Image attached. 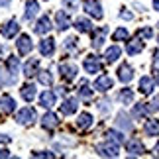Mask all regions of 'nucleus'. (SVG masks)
<instances>
[{
    "label": "nucleus",
    "mask_w": 159,
    "mask_h": 159,
    "mask_svg": "<svg viewBox=\"0 0 159 159\" xmlns=\"http://www.w3.org/2000/svg\"><path fill=\"white\" fill-rule=\"evenodd\" d=\"M18 32H20V26H18V22H16V20L6 22V24H2V28H0V34H2L6 39L14 38V35H16Z\"/></svg>",
    "instance_id": "8"
},
{
    "label": "nucleus",
    "mask_w": 159,
    "mask_h": 159,
    "mask_svg": "<svg viewBox=\"0 0 159 159\" xmlns=\"http://www.w3.org/2000/svg\"><path fill=\"white\" fill-rule=\"evenodd\" d=\"M120 18H122V20H132L134 14H132V12H128V8H120Z\"/></svg>",
    "instance_id": "42"
},
{
    "label": "nucleus",
    "mask_w": 159,
    "mask_h": 159,
    "mask_svg": "<svg viewBox=\"0 0 159 159\" xmlns=\"http://www.w3.org/2000/svg\"><path fill=\"white\" fill-rule=\"evenodd\" d=\"M0 108L4 110V114H12L16 110V102H14V98L12 96H8V94H4L2 98H0Z\"/></svg>",
    "instance_id": "20"
},
{
    "label": "nucleus",
    "mask_w": 159,
    "mask_h": 159,
    "mask_svg": "<svg viewBox=\"0 0 159 159\" xmlns=\"http://www.w3.org/2000/svg\"><path fill=\"white\" fill-rule=\"evenodd\" d=\"M116 75H118L120 83H130L132 79H134V69H132V65L122 63V65L118 67V71H116Z\"/></svg>",
    "instance_id": "9"
},
{
    "label": "nucleus",
    "mask_w": 159,
    "mask_h": 159,
    "mask_svg": "<svg viewBox=\"0 0 159 159\" xmlns=\"http://www.w3.org/2000/svg\"><path fill=\"white\" fill-rule=\"evenodd\" d=\"M106 139L112 142V143H118V145L126 143V138H124V134H122V130L120 132L118 130H106Z\"/></svg>",
    "instance_id": "21"
},
{
    "label": "nucleus",
    "mask_w": 159,
    "mask_h": 159,
    "mask_svg": "<svg viewBox=\"0 0 159 159\" xmlns=\"http://www.w3.org/2000/svg\"><path fill=\"white\" fill-rule=\"evenodd\" d=\"M38 67H39V59H35V57H34V59H30L28 63L24 65V75H26L28 79H30V77H34L35 73H38Z\"/></svg>",
    "instance_id": "25"
},
{
    "label": "nucleus",
    "mask_w": 159,
    "mask_h": 159,
    "mask_svg": "<svg viewBox=\"0 0 159 159\" xmlns=\"http://www.w3.org/2000/svg\"><path fill=\"white\" fill-rule=\"evenodd\" d=\"M153 151H155V155H159V143H157L155 148H153Z\"/></svg>",
    "instance_id": "51"
},
{
    "label": "nucleus",
    "mask_w": 159,
    "mask_h": 159,
    "mask_svg": "<svg viewBox=\"0 0 159 159\" xmlns=\"http://www.w3.org/2000/svg\"><path fill=\"white\" fill-rule=\"evenodd\" d=\"M38 12H39L38 0H28V2H26V12H24V18H26V20H34V18L38 16Z\"/></svg>",
    "instance_id": "17"
},
{
    "label": "nucleus",
    "mask_w": 159,
    "mask_h": 159,
    "mask_svg": "<svg viewBox=\"0 0 159 159\" xmlns=\"http://www.w3.org/2000/svg\"><path fill=\"white\" fill-rule=\"evenodd\" d=\"M2 157H10V151L8 149H0V159Z\"/></svg>",
    "instance_id": "45"
},
{
    "label": "nucleus",
    "mask_w": 159,
    "mask_h": 159,
    "mask_svg": "<svg viewBox=\"0 0 159 159\" xmlns=\"http://www.w3.org/2000/svg\"><path fill=\"white\" fill-rule=\"evenodd\" d=\"M79 96H81L83 100H90V98H93V89H90V84L87 81H83L81 87H79Z\"/></svg>",
    "instance_id": "31"
},
{
    "label": "nucleus",
    "mask_w": 159,
    "mask_h": 159,
    "mask_svg": "<svg viewBox=\"0 0 159 159\" xmlns=\"http://www.w3.org/2000/svg\"><path fill=\"white\" fill-rule=\"evenodd\" d=\"M138 35H139V38H151V35H153V30H151V28H142L138 32Z\"/></svg>",
    "instance_id": "40"
},
{
    "label": "nucleus",
    "mask_w": 159,
    "mask_h": 159,
    "mask_svg": "<svg viewBox=\"0 0 159 159\" xmlns=\"http://www.w3.org/2000/svg\"><path fill=\"white\" fill-rule=\"evenodd\" d=\"M153 87H155V79H151L148 75L139 79V93L142 94H151L153 93Z\"/></svg>",
    "instance_id": "14"
},
{
    "label": "nucleus",
    "mask_w": 159,
    "mask_h": 159,
    "mask_svg": "<svg viewBox=\"0 0 159 159\" xmlns=\"http://www.w3.org/2000/svg\"><path fill=\"white\" fill-rule=\"evenodd\" d=\"M39 53L43 55V57H51L55 53V39L53 38H45L39 41Z\"/></svg>",
    "instance_id": "11"
},
{
    "label": "nucleus",
    "mask_w": 159,
    "mask_h": 159,
    "mask_svg": "<svg viewBox=\"0 0 159 159\" xmlns=\"http://www.w3.org/2000/svg\"><path fill=\"white\" fill-rule=\"evenodd\" d=\"M116 128H120V130H128V132L134 128V124L130 122V118H128L126 112H120L118 116H116Z\"/></svg>",
    "instance_id": "19"
},
{
    "label": "nucleus",
    "mask_w": 159,
    "mask_h": 159,
    "mask_svg": "<svg viewBox=\"0 0 159 159\" xmlns=\"http://www.w3.org/2000/svg\"><path fill=\"white\" fill-rule=\"evenodd\" d=\"M157 39H159V38H157Z\"/></svg>",
    "instance_id": "52"
},
{
    "label": "nucleus",
    "mask_w": 159,
    "mask_h": 159,
    "mask_svg": "<svg viewBox=\"0 0 159 159\" xmlns=\"http://www.w3.org/2000/svg\"><path fill=\"white\" fill-rule=\"evenodd\" d=\"M10 142V136H0V143H8Z\"/></svg>",
    "instance_id": "46"
},
{
    "label": "nucleus",
    "mask_w": 159,
    "mask_h": 159,
    "mask_svg": "<svg viewBox=\"0 0 159 159\" xmlns=\"http://www.w3.org/2000/svg\"><path fill=\"white\" fill-rule=\"evenodd\" d=\"M126 151L130 155H143V153H148L143 148V143L139 142V139H130V142H126Z\"/></svg>",
    "instance_id": "10"
},
{
    "label": "nucleus",
    "mask_w": 159,
    "mask_h": 159,
    "mask_svg": "<svg viewBox=\"0 0 159 159\" xmlns=\"http://www.w3.org/2000/svg\"><path fill=\"white\" fill-rule=\"evenodd\" d=\"M90 34H93V47H94V49H100V47H102V41H104L106 34H108V28L102 26L98 30H93Z\"/></svg>",
    "instance_id": "12"
},
{
    "label": "nucleus",
    "mask_w": 159,
    "mask_h": 159,
    "mask_svg": "<svg viewBox=\"0 0 159 159\" xmlns=\"http://www.w3.org/2000/svg\"><path fill=\"white\" fill-rule=\"evenodd\" d=\"M8 2L10 0H0V6H8Z\"/></svg>",
    "instance_id": "49"
},
{
    "label": "nucleus",
    "mask_w": 159,
    "mask_h": 159,
    "mask_svg": "<svg viewBox=\"0 0 159 159\" xmlns=\"http://www.w3.org/2000/svg\"><path fill=\"white\" fill-rule=\"evenodd\" d=\"M4 55H6V47L0 45V57H4Z\"/></svg>",
    "instance_id": "48"
},
{
    "label": "nucleus",
    "mask_w": 159,
    "mask_h": 159,
    "mask_svg": "<svg viewBox=\"0 0 159 159\" xmlns=\"http://www.w3.org/2000/svg\"><path fill=\"white\" fill-rule=\"evenodd\" d=\"M153 10L159 12V0H153Z\"/></svg>",
    "instance_id": "47"
},
{
    "label": "nucleus",
    "mask_w": 159,
    "mask_h": 159,
    "mask_svg": "<svg viewBox=\"0 0 159 159\" xmlns=\"http://www.w3.org/2000/svg\"><path fill=\"white\" fill-rule=\"evenodd\" d=\"M38 81L41 84H45V87H49V84L53 83V75L49 71H38Z\"/></svg>",
    "instance_id": "33"
},
{
    "label": "nucleus",
    "mask_w": 159,
    "mask_h": 159,
    "mask_svg": "<svg viewBox=\"0 0 159 159\" xmlns=\"http://www.w3.org/2000/svg\"><path fill=\"white\" fill-rule=\"evenodd\" d=\"M18 53L20 55H28L30 51L34 49V43H32V38L30 35H26V34H22L20 38H18Z\"/></svg>",
    "instance_id": "6"
},
{
    "label": "nucleus",
    "mask_w": 159,
    "mask_h": 159,
    "mask_svg": "<svg viewBox=\"0 0 159 159\" xmlns=\"http://www.w3.org/2000/svg\"><path fill=\"white\" fill-rule=\"evenodd\" d=\"M32 155H34V157H53L51 151H34Z\"/></svg>",
    "instance_id": "44"
},
{
    "label": "nucleus",
    "mask_w": 159,
    "mask_h": 159,
    "mask_svg": "<svg viewBox=\"0 0 159 159\" xmlns=\"http://www.w3.org/2000/svg\"><path fill=\"white\" fill-rule=\"evenodd\" d=\"M55 26H57L59 32H65L71 26V18L65 10H57V14H55Z\"/></svg>",
    "instance_id": "7"
},
{
    "label": "nucleus",
    "mask_w": 159,
    "mask_h": 159,
    "mask_svg": "<svg viewBox=\"0 0 159 159\" xmlns=\"http://www.w3.org/2000/svg\"><path fill=\"white\" fill-rule=\"evenodd\" d=\"M149 114V108H148V102H138L134 106V118H143V116Z\"/></svg>",
    "instance_id": "32"
},
{
    "label": "nucleus",
    "mask_w": 159,
    "mask_h": 159,
    "mask_svg": "<svg viewBox=\"0 0 159 159\" xmlns=\"http://www.w3.org/2000/svg\"><path fill=\"white\" fill-rule=\"evenodd\" d=\"M83 67H84V71H87L89 75H93V73H100V69H102V63H100V59L96 57V55H89V57L84 59Z\"/></svg>",
    "instance_id": "4"
},
{
    "label": "nucleus",
    "mask_w": 159,
    "mask_h": 159,
    "mask_svg": "<svg viewBox=\"0 0 159 159\" xmlns=\"http://www.w3.org/2000/svg\"><path fill=\"white\" fill-rule=\"evenodd\" d=\"M96 151H98V155L102 157H118L120 155V148H118V143H100L98 148H96Z\"/></svg>",
    "instance_id": "3"
},
{
    "label": "nucleus",
    "mask_w": 159,
    "mask_h": 159,
    "mask_svg": "<svg viewBox=\"0 0 159 159\" xmlns=\"http://www.w3.org/2000/svg\"><path fill=\"white\" fill-rule=\"evenodd\" d=\"M98 110H100V114H108V112H110L108 100H100V102H98Z\"/></svg>",
    "instance_id": "39"
},
{
    "label": "nucleus",
    "mask_w": 159,
    "mask_h": 159,
    "mask_svg": "<svg viewBox=\"0 0 159 159\" xmlns=\"http://www.w3.org/2000/svg\"><path fill=\"white\" fill-rule=\"evenodd\" d=\"M143 130L148 136H159V120H148Z\"/></svg>",
    "instance_id": "30"
},
{
    "label": "nucleus",
    "mask_w": 159,
    "mask_h": 159,
    "mask_svg": "<svg viewBox=\"0 0 159 159\" xmlns=\"http://www.w3.org/2000/svg\"><path fill=\"white\" fill-rule=\"evenodd\" d=\"M59 73H61V77L65 79V81H75L77 79V65H73V63H61L59 65Z\"/></svg>",
    "instance_id": "5"
},
{
    "label": "nucleus",
    "mask_w": 159,
    "mask_h": 159,
    "mask_svg": "<svg viewBox=\"0 0 159 159\" xmlns=\"http://www.w3.org/2000/svg\"><path fill=\"white\" fill-rule=\"evenodd\" d=\"M6 67H8V71L12 73V75H16V73H18V67H20L18 57H12V55H10V57L6 59Z\"/></svg>",
    "instance_id": "34"
},
{
    "label": "nucleus",
    "mask_w": 159,
    "mask_h": 159,
    "mask_svg": "<svg viewBox=\"0 0 159 159\" xmlns=\"http://www.w3.org/2000/svg\"><path fill=\"white\" fill-rule=\"evenodd\" d=\"M128 38H130V34H128V30H124V28H120V30L114 32V41H126Z\"/></svg>",
    "instance_id": "36"
},
{
    "label": "nucleus",
    "mask_w": 159,
    "mask_h": 159,
    "mask_svg": "<svg viewBox=\"0 0 159 159\" xmlns=\"http://www.w3.org/2000/svg\"><path fill=\"white\" fill-rule=\"evenodd\" d=\"M34 32L38 34V35H43L47 32H51V20L47 16H41L38 22H35V26H34Z\"/></svg>",
    "instance_id": "13"
},
{
    "label": "nucleus",
    "mask_w": 159,
    "mask_h": 159,
    "mask_svg": "<svg viewBox=\"0 0 159 159\" xmlns=\"http://www.w3.org/2000/svg\"><path fill=\"white\" fill-rule=\"evenodd\" d=\"M77 108H79V100L77 98H65V102L61 104V114L71 116V114L77 112Z\"/></svg>",
    "instance_id": "15"
},
{
    "label": "nucleus",
    "mask_w": 159,
    "mask_h": 159,
    "mask_svg": "<svg viewBox=\"0 0 159 159\" xmlns=\"http://www.w3.org/2000/svg\"><path fill=\"white\" fill-rule=\"evenodd\" d=\"M151 67H153V71L159 69V51H153V59H151Z\"/></svg>",
    "instance_id": "43"
},
{
    "label": "nucleus",
    "mask_w": 159,
    "mask_h": 159,
    "mask_svg": "<svg viewBox=\"0 0 159 159\" xmlns=\"http://www.w3.org/2000/svg\"><path fill=\"white\" fill-rule=\"evenodd\" d=\"M20 94H22V98L26 100V102H32L35 98V87L32 83H28V84H24V87L20 89Z\"/></svg>",
    "instance_id": "22"
},
{
    "label": "nucleus",
    "mask_w": 159,
    "mask_h": 159,
    "mask_svg": "<svg viewBox=\"0 0 159 159\" xmlns=\"http://www.w3.org/2000/svg\"><path fill=\"white\" fill-rule=\"evenodd\" d=\"M79 2H81V0H63V4H65V6H67L69 10H77Z\"/></svg>",
    "instance_id": "41"
},
{
    "label": "nucleus",
    "mask_w": 159,
    "mask_h": 159,
    "mask_svg": "<svg viewBox=\"0 0 159 159\" xmlns=\"http://www.w3.org/2000/svg\"><path fill=\"white\" fill-rule=\"evenodd\" d=\"M148 108H149V114L151 112H157V110H159V96H155L151 102H148Z\"/></svg>",
    "instance_id": "38"
},
{
    "label": "nucleus",
    "mask_w": 159,
    "mask_h": 159,
    "mask_svg": "<svg viewBox=\"0 0 159 159\" xmlns=\"http://www.w3.org/2000/svg\"><path fill=\"white\" fill-rule=\"evenodd\" d=\"M120 55H122V49L118 45H112V47H108V49L104 51V61H106V63H114Z\"/></svg>",
    "instance_id": "26"
},
{
    "label": "nucleus",
    "mask_w": 159,
    "mask_h": 159,
    "mask_svg": "<svg viewBox=\"0 0 159 159\" xmlns=\"http://www.w3.org/2000/svg\"><path fill=\"white\" fill-rule=\"evenodd\" d=\"M75 28L81 34H90V32H93V24H90V20H87V18H77V20H75Z\"/></svg>",
    "instance_id": "24"
},
{
    "label": "nucleus",
    "mask_w": 159,
    "mask_h": 159,
    "mask_svg": "<svg viewBox=\"0 0 159 159\" xmlns=\"http://www.w3.org/2000/svg\"><path fill=\"white\" fill-rule=\"evenodd\" d=\"M94 89L100 90V93H106V90L112 89V79H110L108 75H100V77L94 81Z\"/></svg>",
    "instance_id": "16"
},
{
    "label": "nucleus",
    "mask_w": 159,
    "mask_h": 159,
    "mask_svg": "<svg viewBox=\"0 0 159 159\" xmlns=\"http://www.w3.org/2000/svg\"><path fill=\"white\" fill-rule=\"evenodd\" d=\"M35 118H38V114H35V110H34V108H30V106L22 108L20 112L16 114L18 124H24V126H32L34 122H35Z\"/></svg>",
    "instance_id": "1"
},
{
    "label": "nucleus",
    "mask_w": 159,
    "mask_h": 159,
    "mask_svg": "<svg viewBox=\"0 0 159 159\" xmlns=\"http://www.w3.org/2000/svg\"><path fill=\"white\" fill-rule=\"evenodd\" d=\"M63 47H65L67 51H75L77 49V38H67L65 43H63Z\"/></svg>",
    "instance_id": "37"
},
{
    "label": "nucleus",
    "mask_w": 159,
    "mask_h": 159,
    "mask_svg": "<svg viewBox=\"0 0 159 159\" xmlns=\"http://www.w3.org/2000/svg\"><path fill=\"white\" fill-rule=\"evenodd\" d=\"M16 83V75H6V71L0 67V84H14Z\"/></svg>",
    "instance_id": "35"
},
{
    "label": "nucleus",
    "mask_w": 159,
    "mask_h": 159,
    "mask_svg": "<svg viewBox=\"0 0 159 159\" xmlns=\"http://www.w3.org/2000/svg\"><path fill=\"white\" fill-rule=\"evenodd\" d=\"M155 83H157V84H159V69H157V71H155Z\"/></svg>",
    "instance_id": "50"
},
{
    "label": "nucleus",
    "mask_w": 159,
    "mask_h": 159,
    "mask_svg": "<svg viewBox=\"0 0 159 159\" xmlns=\"http://www.w3.org/2000/svg\"><path fill=\"white\" fill-rule=\"evenodd\" d=\"M39 104L43 108H51L55 104V93H51V90H45V93L39 94Z\"/></svg>",
    "instance_id": "23"
},
{
    "label": "nucleus",
    "mask_w": 159,
    "mask_h": 159,
    "mask_svg": "<svg viewBox=\"0 0 159 159\" xmlns=\"http://www.w3.org/2000/svg\"><path fill=\"white\" fill-rule=\"evenodd\" d=\"M77 126L81 128V130H89V128L93 126V116H90L89 112H83L81 116H79V120H77Z\"/></svg>",
    "instance_id": "29"
},
{
    "label": "nucleus",
    "mask_w": 159,
    "mask_h": 159,
    "mask_svg": "<svg viewBox=\"0 0 159 159\" xmlns=\"http://www.w3.org/2000/svg\"><path fill=\"white\" fill-rule=\"evenodd\" d=\"M142 51H143V41L139 39V38L128 41V53H130V55H138V53H142Z\"/></svg>",
    "instance_id": "27"
},
{
    "label": "nucleus",
    "mask_w": 159,
    "mask_h": 159,
    "mask_svg": "<svg viewBox=\"0 0 159 159\" xmlns=\"http://www.w3.org/2000/svg\"><path fill=\"white\" fill-rule=\"evenodd\" d=\"M118 100L122 102V104H132V102H134V90L132 89H120Z\"/></svg>",
    "instance_id": "28"
},
{
    "label": "nucleus",
    "mask_w": 159,
    "mask_h": 159,
    "mask_svg": "<svg viewBox=\"0 0 159 159\" xmlns=\"http://www.w3.org/2000/svg\"><path fill=\"white\" fill-rule=\"evenodd\" d=\"M59 124V118H57V114H53V112H47L43 118H41V126L45 128V130H53V128H57Z\"/></svg>",
    "instance_id": "18"
},
{
    "label": "nucleus",
    "mask_w": 159,
    "mask_h": 159,
    "mask_svg": "<svg viewBox=\"0 0 159 159\" xmlns=\"http://www.w3.org/2000/svg\"><path fill=\"white\" fill-rule=\"evenodd\" d=\"M84 12L89 16L96 18V20H102L104 18V12H102V6L98 0H84Z\"/></svg>",
    "instance_id": "2"
}]
</instances>
